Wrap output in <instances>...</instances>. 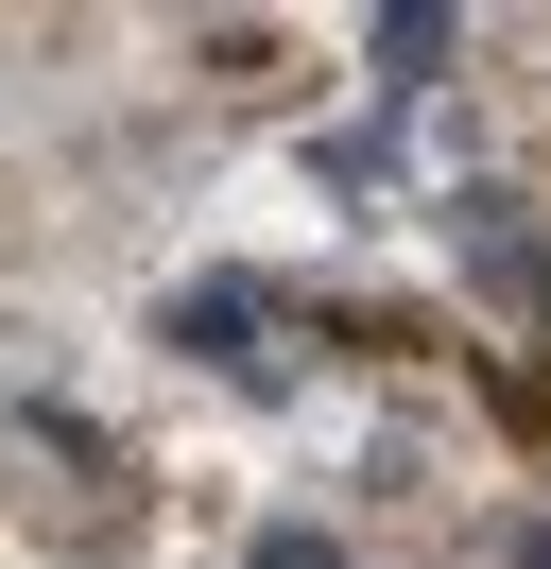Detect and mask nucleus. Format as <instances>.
Returning <instances> with one entry per match:
<instances>
[{
  "label": "nucleus",
  "mask_w": 551,
  "mask_h": 569,
  "mask_svg": "<svg viewBox=\"0 0 551 569\" xmlns=\"http://www.w3.org/2000/svg\"><path fill=\"white\" fill-rule=\"evenodd\" d=\"M259 569H344V552H328V535H276V552H259Z\"/></svg>",
  "instance_id": "nucleus-1"
}]
</instances>
